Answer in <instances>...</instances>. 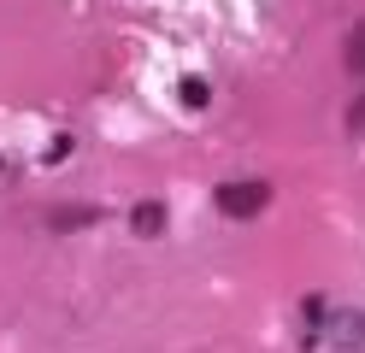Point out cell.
<instances>
[{
    "instance_id": "4",
    "label": "cell",
    "mask_w": 365,
    "mask_h": 353,
    "mask_svg": "<svg viewBox=\"0 0 365 353\" xmlns=\"http://www.w3.org/2000/svg\"><path fill=\"white\" fill-rule=\"evenodd\" d=\"M341 59H348V71H354V77H365V18L348 30V41H341Z\"/></svg>"
},
{
    "instance_id": "6",
    "label": "cell",
    "mask_w": 365,
    "mask_h": 353,
    "mask_svg": "<svg viewBox=\"0 0 365 353\" xmlns=\"http://www.w3.org/2000/svg\"><path fill=\"white\" fill-rule=\"evenodd\" d=\"M182 101H189V106H207V83H182Z\"/></svg>"
},
{
    "instance_id": "1",
    "label": "cell",
    "mask_w": 365,
    "mask_h": 353,
    "mask_svg": "<svg viewBox=\"0 0 365 353\" xmlns=\"http://www.w3.org/2000/svg\"><path fill=\"white\" fill-rule=\"evenodd\" d=\"M271 206V183L247 177V183H218V212L224 218H259Z\"/></svg>"
},
{
    "instance_id": "7",
    "label": "cell",
    "mask_w": 365,
    "mask_h": 353,
    "mask_svg": "<svg viewBox=\"0 0 365 353\" xmlns=\"http://www.w3.org/2000/svg\"><path fill=\"white\" fill-rule=\"evenodd\" d=\"M354 124H365V101H359V106H354Z\"/></svg>"
},
{
    "instance_id": "3",
    "label": "cell",
    "mask_w": 365,
    "mask_h": 353,
    "mask_svg": "<svg viewBox=\"0 0 365 353\" xmlns=\"http://www.w3.org/2000/svg\"><path fill=\"white\" fill-rule=\"evenodd\" d=\"M130 230H135V235H159V230H165V206H159V200H142V206L130 212Z\"/></svg>"
},
{
    "instance_id": "2",
    "label": "cell",
    "mask_w": 365,
    "mask_h": 353,
    "mask_svg": "<svg viewBox=\"0 0 365 353\" xmlns=\"http://www.w3.org/2000/svg\"><path fill=\"white\" fill-rule=\"evenodd\" d=\"M330 342H336V353H365V312H336Z\"/></svg>"
},
{
    "instance_id": "5",
    "label": "cell",
    "mask_w": 365,
    "mask_h": 353,
    "mask_svg": "<svg viewBox=\"0 0 365 353\" xmlns=\"http://www.w3.org/2000/svg\"><path fill=\"white\" fill-rule=\"evenodd\" d=\"M95 218H101L95 206H59V212H53L48 224H53V230H88V224H95Z\"/></svg>"
}]
</instances>
